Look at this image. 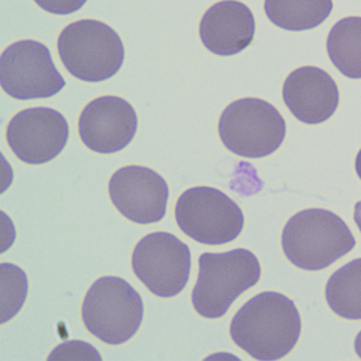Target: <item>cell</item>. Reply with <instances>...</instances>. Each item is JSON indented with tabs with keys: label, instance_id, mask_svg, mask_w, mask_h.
<instances>
[{
	"label": "cell",
	"instance_id": "cell-1",
	"mask_svg": "<svg viewBox=\"0 0 361 361\" xmlns=\"http://www.w3.org/2000/svg\"><path fill=\"white\" fill-rule=\"evenodd\" d=\"M301 317L293 300L276 291H264L236 312L230 335L252 358L274 361L288 355L301 335Z\"/></svg>",
	"mask_w": 361,
	"mask_h": 361
},
{
	"label": "cell",
	"instance_id": "cell-2",
	"mask_svg": "<svg viewBox=\"0 0 361 361\" xmlns=\"http://www.w3.org/2000/svg\"><path fill=\"white\" fill-rule=\"evenodd\" d=\"M355 246L356 240L348 225L324 209L301 211L283 229L285 255L295 267L307 271L325 269Z\"/></svg>",
	"mask_w": 361,
	"mask_h": 361
},
{
	"label": "cell",
	"instance_id": "cell-3",
	"mask_svg": "<svg viewBox=\"0 0 361 361\" xmlns=\"http://www.w3.org/2000/svg\"><path fill=\"white\" fill-rule=\"evenodd\" d=\"M198 264L200 271L192 291V303L196 312L207 319L225 316L232 303L261 278L259 259L247 249L204 253Z\"/></svg>",
	"mask_w": 361,
	"mask_h": 361
},
{
	"label": "cell",
	"instance_id": "cell-4",
	"mask_svg": "<svg viewBox=\"0 0 361 361\" xmlns=\"http://www.w3.org/2000/svg\"><path fill=\"white\" fill-rule=\"evenodd\" d=\"M58 49L68 73L88 83L117 75L126 58L119 35L109 25L94 20L68 25L59 37Z\"/></svg>",
	"mask_w": 361,
	"mask_h": 361
},
{
	"label": "cell",
	"instance_id": "cell-5",
	"mask_svg": "<svg viewBox=\"0 0 361 361\" xmlns=\"http://www.w3.org/2000/svg\"><path fill=\"white\" fill-rule=\"evenodd\" d=\"M143 314L142 298L119 276L98 279L86 293L82 306L86 329L111 345L132 339L140 329Z\"/></svg>",
	"mask_w": 361,
	"mask_h": 361
},
{
	"label": "cell",
	"instance_id": "cell-6",
	"mask_svg": "<svg viewBox=\"0 0 361 361\" xmlns=\"http://www.w3.org/2000/svg\"><path fill=\"white\" fill-rule=\"evenodd\" d=\"M219 134L231 153L259 159L271 155L282 145L286 123L267 101L245 98L226 107L219 119Z\"/></svg>",
	"mask_w": 361,
	"mask_h": 361
},
{
	"label": "cell",
	"instance_id": "cell-7",
	"mask_svg": "<svg viewBox=\"0 0 361 361\" xmlns=\"http://www.w3.org/2000/svg\"><path fill=\"white\" fill-rule=\"evenodd\" d=\"M177 225L200 244L217 246L235 240L243 228L242 209L227 194L211 187H195L181 194L175 208Z\"/></svg>",
	"mask_w": 361,
	"mask_h": 361
},
{
	"label": "cell",
	"instance_id": "cell-8",
	"mask_svg": "<svg viewBox=\"0 0 361 361\" xmlns=\"http://www.w3.org/2000/svg\"><path fill=\"white\" fill-rule=\"evenodd\" d=\"M0 85L20 101L47 99L66 86L47 46L26 39L12 44L0 56Z\"/></svg>",
	"mask_w": 361,
	"mask_h": 361
},
{
	"label": "cell",
	"instance_id": "cell-9",
	"mask_svg": "<svg viewBox=\"0 0 361 361\" xmlns=\"http://www.w3.org/2000/svg\"><path fill=\"white\" fill-rule=\"evenodd\" d=\"M191 265L189 247L169 232L147 234L133 252L132 266L137 278L160 298L176 297L185 289Z\"/></svg>",
	"mask_w": 361,
	"mask_h": 361
},
{
	"label": "cell",
	"instance_id": "cell-10",
	"mask_svg": "<svg viewBox=\"0 0 361 361\" xmlns=\"http://www.w3.org/2000/svg\"><path fill=\"white\" fill-rule=\"evenodd\" d=\"M69 126L66 118L50 107L25 109L12 118L7 141L20 161L43 164L58 157L66 147Z\"/></svg>",
	"mask_w": 361,
	"mask_h": 361
},
{
	"label": "cell",
	"instance_id": "cell-11",
	"mask_svg": "<svg viewBox=\"0 0 361 361\" xmlns=\"http://www.w3.org/2000/svg\"><path fill=\"white\" fill-rule=\"evenodd\" d=\"M109 192L117 210L139 225L158 223L166 215L170 195L168 183L147 166L119 169L109 180Z\"/></svg>",
	"mask_w": 361,
	"mask_h": 361
},
{
	"label": "cell",
	"instance_id": "cell-12",
	"mask_svg": "<svg viewBox=\"0 0 361 361\" xmlns=\"http://www.w3.org/2000/svg\"><path fill=\"white\" fill-rule=\"evenodd\" d=\"M138 117L132 104L115 96L92 101L79 120L84 145L99 154H114L126 149L136 135Z\"/></svg>",
	"mask_w": 361,
	"mask_h": 361
},
{
	"label": "cell",
	"instance_id": "cell-13",
	"mask_svg": "<svg viewBox=\"0 0 361 361\" xmlns=\"http://www.w3.org/2000/svg\"><path fill=\"white\" fill-rule=\"evenodd\" d=\"M283 100L295 119L302 123H323L337 111L339 90L333 78L322 69L304 66L285 80Z\"/></svg>",
	"mask_w": 361,
	"mask_h": 361
},
{
	"label": "cell",
	"instance_id": "cell-14",
	"mask_svg": "<svg viewBox=\"0 0 361 361\" xmlns=\"http://www.w3.org/2000/svg\"><path fill=\"white\" fill-rule=\"evenodd\" d=\"M255 20L251 10L236 0H224L209 8L200 25L204 47L221 56L244 51L255 39Z\"/></svg>",
	"mask_w": 361,
	"mask_h": 361
},
{
	"label": "cell",
	"instance_id": "cell-15",
	"mask_svg": "<svg viewBox=\"0 0 361 361\" xmlns=\"http://www.w3.org/2000/svg\"><path fill=\"white\" fill-rule=\"evenodd\" d=\"M333 0H265L268 20L279 28L293 32L320 26L333 11Z\"/></svg>",
	"mask_w": 361,
	"mask_h": 361
},
{
	"label": "cell",
	"instance_id": "cell-16",
	"mask_svg": "<svg viewBox=\"0 0 361 361\" xmlns=\"http://www.w3.org/2000/svg\"><path fill=\"white\" fill-rule=\"evenodd\" d=\"M327 54L334 66L348 79H361V18L340 20L329 31Z\"/></svg>",
	"mask_w": 361,
	"mask_h": 361
},
{
	"label": "cell",
	"instance_id": "cell-17",
	"mask_svg": "<svg viewBox=\"0 0 361 361\" xmlns=\"http://www.w3.org/2000/svg\"><path fill=\"white\" fill-rule=\"evenodd\" d=\"M327 304L335 314L348 320L361 319V259L334 272L325 288Z\"/></svg>",
	"mask_w": 361,
	"mask_h": 361
},
{
	"label": "cell",
	"instance_id": "cell-18",
	"mask_svg": "<svg viewBox=\"0 0 361 361\" xmlns=\"http://www.w3.org/2000/svg\"><path fill=\"white\" fill-rule=\"evenodd\" d=\"M1 323L13 318L24 305L28 293V279L18 266L3 263L1 266Z\"/></svg>",
	"mask_w": 361,
	"mask_h": 361
},
{
	"label": "cell",
	"instance_id": "cell-19",
	"mask_svg": "<svg viewBox=\"0 0 361 361\" xmlns=\"http://www.w3.org/2000/svg\"><path fill=\"white\" fill-rule=\"evenodd\" d=\"M73 341L67 342L58 346L56 350L50 355L49 360H56V359H77L75 356H92L94 360H101L100 354L92 348L90 344L84 343V342L77 341V346ZM86 358V357H84Z\"/></svg>",
	"mask_w": 361,
	"mask_h": 361
},
{
	"label": "cell",
	"instance_id": "cell-20",
	"mask_svg": "<svg viewBox=\"0 0 361 361\" xmlns=\"http://www.w3.org/2000/svg\"><path fill=\"white\" fill-rule=\"evenodd\" d=\"M44 11L56 16H68L84 7L87 0H35Z\"/></svg>",
	"mask_w": 361,
	"mask_h": 361
},
{
	"label": "cell",
	"instance_id": "cell-21",
	"mask_svg": "<svg viewBox=\"0 0 361 361\" xmlns=\"http://www.w3.org/2000/svg\"><path fill=\"white\" fill-rule=\"evenodd\" d=\"M354 221L361 232V202L355 204Z\"/></svg>",
	"mask_w": 361,
	"mask_h": 361
},
{
	"label": "cell",
	"instance_id": "cell-22",
	"mask_svg": "<svg viewBox=\"0 0 361 361\" xmlns=\"http://www.w3.org/2000/svg\"><path fill=\"white\" fill-rule=\"evenodd\" d=\"M355 350H356V354L358 355L359 358L361 359V331H359L356 339H355Z\"/></svg>",
	"mask_w": 361,
	"mask_h": 361
},
{
	"label": "cell",
	"instance_id": "cell-23",
	"mask_svg": "<svg viewBox=\"0 0 361 361\" xmlns=\"http://www.w3.org/2000/svg\"><path fill=\"white\" fill-rule=\"evenodd\" d=\"M355 169H356L357 175L361 180V149L357 154L356 161H355Z\"/></svg>",
	"mask_w": 361,
	"mask_h": 361
}]
</instances>
